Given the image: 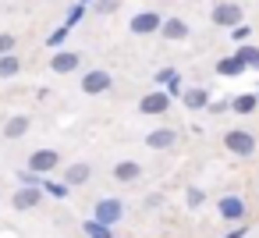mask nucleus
Here are the masks:
<instances>
[{"mask_svg":"<svg viewBox=\"0 0 259 238\" xmlns=\"http://www.w3.org/2000/svg\"><path fill=\"white\" fill-rule=\"evenodd\" d=\"M61 178H64V181H68V185H71V188H78V185H85V181H89V178H93V167H89V164H85V160H78V164H68V167H64V174H61Z\"/></svg>","mask_w":259,"mask_h":238,"instance_id":"obj_15","label":"nucleus"},{"mask_svg":"<svg viewBox=\"0 0 259 238\" xmlns=\"http://www.w3.org/2000/svg\"><path fill=\"white\" fill-rule=\"evenodd\" d=\"M146 146L149 149H170V146H178V132L174 128H153L146 135Z\"/></svg>","mask_w":259,"mask_h":238,"instance_id":"obj_14","label":"nucleus"},{"mask_svg":"<svg viewBox=\"0 0 259 238\" xmlns=\"http://www.w3.org/2000/svg\"><path fill=\"white\" fill-rule=\"evenodd\" d=\"M29 128H32V117L29 114H11L4 121V139H22Z\"/></svg>","mask_w":259,"mask_h":238,"instance_id":"obj_16","label":"nucleus"},{"mask_svg":"<svg viewBox=\"0 0 259 238\" xmlns=\"http://www.w3.org/2000/svg\"><path fill=\"white\" fill-rule=\"evenodd\" d=\"M174 75H178L174 68H160V71H156V86H167V82H170Z\"/></svg>","mask_w":259,"mask_h":238,"instance_id":"obj_32","label":"nucleus"},{"mask_svg":"<svg viewBox=\"0 0 259 238\" xmlns=\"http://www.w3.org/2000/svg\"><path fill=\"white\" fill-rule=\"evenodd\" d=\"M160 25H163L160 11H139V15H132V22H128L132 36H153V32H160Z\"/></svg>","mask_w":259,"mask_h":238,"instance_id":"obj_9","label":"nucleus"},{"mask_svg":"<svg viewBox=\"0 0 259 238\" xmlns=\"http://www.w3.org/2000/svg\"><path fill=\"white\" fill-rule=\"evenodd\" d=\"M167 93H170V100H178V96L185 93V86H181V75H174V78L167 82Z\"/></svg>","mask_w":259,"mask_h":238,"instance_id":"obj_30","label":"nucleus"},{"mask_svg":"<svg viewBox=\"0 0 259 238\" xmlns=\"http://www.w3.org/2000/svg\"><path fill=\"white\" fill-rule=\"evenodd\" d=\"M245 231H248V227H241V224H238V227H234V231H227L224 238H245Z\"/></svg>","mask_w":259,"mask_h":238,"instance_id":"obj_34","label":"nucleus"},{"mask_svg":"<svg viewBox=\"0 0 259 238\" xmlns=\"http://www.w3.org/2000/svg\"><path fill=\"white\" fill-rule=\"evenodd\" d=\"M241 18H245L241 4H231V0H217L213 11H209V22H213V25H220V29H234Z\"/></svg>","mask_w":259,"mask_h":238,"instance_id":"obj_1","label":"nucleus"},{"mask_svg":"<svg viewBox=\"0 0 259 238\" xmlns=\"http://www.w3.org/2000/svg\"><path fill=\"white\" fill-rule=\"evenodd\" d=\"M206 4H217V0H206Z\"/></svg>","mask_w":259,"mask_h":238,"instance_id":"obj_36","label":"nucleus"},{"mask_svg":"<svg viewBox=\"0 0 259 238\" xmlns=\"http://www.w3.org/2000/svg\"><path fill=\"white\" fill-rule=\"evenodd\" d=\"M18 185H43V174H36V171H18Z\"/></svg>","mask_w":259,"mask_h":238,"instance_id":"obj_29","label":"nucleus"},{"mask_svg":"<svg viewBox=\"0 0 259 238\" xmlns=\"http://www.w3.org/2000/svg\"><path fill=\"white\" fill-rule=\"evenodd\" d=\"M245 71V61H238V57H220L217 61V75H224V78H238Z\"/></svg>","mask_w":259,"mask_h":238,"instance_id":"obj_17","label":"nucleus"},{"mask_svg":"<svg viewBox=\"0 0 259 238\" xmlns=\"http://www.w3.org/2000/svg\"><path fill=\"white\" fill-rule=\"evenodd\" d=\"M82 231H85L89 238H114V231H110V224H103V220H96V217H89V220L82 224Z\"/></svg>","mask_w":259,"mask_h":238,"instance_id":"obj_20","label":"nucleus"},{"mask_svg":"<svg viewBox=\"0 0 259 238\" xmlns=\"http://www.w3.org/2000/svg\"><path fill=\"white\" fill-rule=\"evenodd\" d=\"M96 15H114L117 8H121V0H93V4H89Z\"/></svg>","mask_w":259,"mask_h":238,"instance_id":"obj_26","label":"nucleus"},{"mask_svg":"<svg viewBox=\"0 0 259 238\" xmlns=\"http://www.w3.org/2000/svg\"><path fill=\"white\" fill-rule=\"evenodd\" d=\"M43 185H18V192L11 195V206L18 210V213H25V210H36L39 203H43Z\"/></svg>","mask_w":259,"mask_h":238,"instance_id":"obj_7","label":"nucleus"},{"mask_svg":"<svg viewBox=\"0 0 259 238\" xmlns=\"http://www.w3.org/2000/svg\"><path fill=\"white\" fill-rule=\"evenodd\" d=\"M234 57L245 61V68H259V50H255V47H238Z\"/></svg>","mask_w":259,"mask_h":238,"instance_id":"obj_25","label":"nucleus"},{"mask_svg":"<svg viewBox=\"0 0 259 238\" xmlns=\"http://www.w3.org/2000/svg\"><path fill=\"white\" fill-rule=\"evenodd\" d=\"M43 192H47V195H54V199H64V195L71 192V185H68L64 178H61V181H54L50 174H43Z\"/></svg>","mask_w":259,"mask_h":238,"instance_id":"obj_19","label":"nucleus"},{"mask_svg":"<svg viewBox=\"0 0 259 238\" xmlns=\"http://www.w3.org/2000/svg\"><path fill=\"white\" fill-rule=\"evenodd\" d=\"M167 110H170V93L167 89H149L139 100V114H146V117H163Z\"/></svg>","mask_w":259,"mask_h":238,"instance_id":"obj_2","label":"nucleus"},{"mask_svg":"<svg viewBox=\"0 0 259 238\" xmlns=\"http://www.w3.org/2000/svg\"><path fill=\"white\" fill-rule=\"evenodd\" d=\"M255 107H259V96H252V93H245V96H234V100H231V110H234V114H252Z\"/></svg>","mask_w":259,"mask_h":238,"instance_id":"obj_21","label":"nucleus"},{"mask_svg":"<svg viewBox=\"0 0 259 238\" xmlns=\"http://www.w3.org/2000/svg\"><path fill=\"white\" fill-rule=\"evenodd\" d=\"M227 107H231V100H209V107H206V110H213V114H224Z\"/></svg>","mask_w":259,"mask_h":238,"instance_id":"obj_33","label":"nucleus"},{"mask_svg":"<svg viewBox=\"0 0 259 238\" xmlns=\"http://www.w3.org/2000/svg\"><path fill=\"white\" fill-rule=\"evenodd\" d=\"M82 4H93V0H82Z\"/></svg>","mask_w":259,"mask_h":238,"instance_id":"obj_35","label":"nucleus"},{"mask_svg":"<svg viewBox=\"0 0 259 238\" xmlns=\"http://www.w3.org/2000/svg\"><path fill=\"white\" fill-rule=\"evenodd\" d=\"M82 61H85V57H82L78 50H64V47H61V50H50V71H54V75H71V71L82 68Z\"/></svg>","mask_w":259,"mask_h":238,"instance_id":"obj_4","label":"nucleus"},{"mask_svg":"<svg viewBox=\"0 0 259 238\" xmlns=\"http://www.w3.org/2000/svg\"><path fill=\"white\" fill-rule=\"evenodd\" d=\"M85 15H89V4H82V0H78V4H71V8H68V15H64V25H71V29H75V25H78Z\"/></svg>","mask_w":259,"mask_h":238,"instance_id":"obj_23","label":"nucleus"},{"mask_svg":"<svg viewBox=\"0 0 259 238\" xmlns=\"http://www.w3.org/2000/svg\"><path fill=\"white\" fill-rule=\"evenodd\" d=\"M18 50V36L15 32H0V54H15Z\"/></svg>","mask_w":259,"mask_h":238,"instance_id":"obj_27","label":"nucleus"},{"mask_svg":"<svg viewBox=\"0 0 259 238\" xmlns=\"http://www.w3.org/2000/svg\"><path fill=\"white\" fill-rule=\"evenodd\" d=\"M255 96H259V93H255Z\"/></svg>","mask_w":259,"mask_h":238,"instance_id":"obj_37","label":"nucleus"},{"mask_svg":"<svg viewBox=\"0 0 259 238\" xmlns=\"http://www.w3.org/2000/svg\"><path fill=\"white\" fill-rule=\"evenodd\" d=\"M57 167H61V153H57V149L43 146V149H32V153H29V171H36V174H54Z\"/></svg>","mask_w":259,"mask_h":238,"instance_id":"obj_6","label":"nucleus"},{"mask_svg":"<svg viewBox=\"0 0 259 238\" xmlns=\"http://www.w3.org/2000/svg\"><path fill=\"white\" fill-rule=\"evenodd\" d=\"M22 75V57L18 54H0V78H15Z\"/></svg>","mask_w":259,"mask_h":238,"instance_id":"obj_18","label":"nucleus"},{"mask_svg":"<svg viewBox=\"0 0 259 238\" xmlns=\"http://www.w3.org/2000/svg\"><path fill=\"white\" fill-rule=\"evenodd\" d=\"M224 146H227L231 156H252V153H255V135L245 132V128H231V132L224 135Z\"/></svg>","mask_w":259,"mask_h":238,"instance_id":"obj_3","label":"nucleus"},{"mask_svg":"<svg viewBox=\"0 0 259 238\" xmlns=\"http://www.w3.org/2000/svg\"><path fill=\"white\" fill-rule=\"evenodd\" d=\"M110 178L121 181V185H135V181L142 178V164H139V160H117L114 171H110Z\"/></svg>","mask_w":259,"mask_h":238,"instance_id":"obj_11","label":"nucleus"},{"mask_svg":"<svg viewBox=\"0 0 259 238\" xmlns=\"http://www.w3.org/2000/svg\"><path fill=\"white\" fill-rule=\"evenodd\" d=\"M248 36H252V29H248L245 22H238V25L231 29V39H234V43H248Z\"/></svg>","mask_w":259,"mask_h":238,"instance_id":"obj_28","label":"nucleus"},{"mask_svg":"<svg viewBox=\"0 0 259 238\" xmlns=\"http://www.w3.org/2000/svg\"><path fill=\"white\" fill-rule=\"evenodd\" d=\"M188 22L185 18H163V25H160V36L163 39H170V43H181V39H188Z\"/></svg>","mask_w":259,"mask_h":238,"instance_id":"obj_13","label":"nucleus"},{"mask_svg":"<svg viewBox=\"0 0 259 238\" xmlns=\"http://www.w3.org/2000/svg\"><path fill=\"white\" fill-rule=\"evenodd\" d=\"M68 36H71V25H57V29L47 36V47H50V50H61V47L68 43Z\"/></svg>","mask_w":259,"mask_h":238,"instance_id":"obj_22","label":"nucleus"},{"mask_svg":"<svg viewBox=\"0 0 259 238\" xmlns=\"http://www.w3.org/2000/svg\"><path fill=\"white\" fill-rule=\"evenodd\" d=\"M142 206H146V210H160V206H163V195H160V192H149V195L142 199Z\"/></svg>","mask_w":259,"mask_h":238,"instance_id":"obj_31","label":"nucleus"},{"mask_svg":"<svg viewBox=\"0 0 259 238\" xmlns=\"http://www.w3.org/2000/svg\"><path fill=\"white\" fill-rule=\"evenodd\" d=\"M110 86H114V78H110L107 68H89V71L82 75V82H78V89H82L85 96H100V93H107Z\"/></svg>","mask_w":259,"mask_h":238,"instance_id":"obj_5","label":"nucleus"},{"mask_svg":"<svg viewBox=\"0 0 259 238\" xmlns=\"http://www.w3.org/2000/svg\"><path fill=\"white\" fill-rule=\"evenodd\" d=\"M93 217L114 227V224L124 217V203H121L117 195H103V199H96V210H93Z\"/></svg>","mask_w":259,"mask_h":238,"instance_id":"obj_8","label":"nucleus"},{"mask_svg":"<svg viewBox=\"0 0 259 238\" xmlns=\"http://www.w3.org/2000/svg\"><path fill=\"white\" fill-rule=\"evenodd\" d=\"M185 203H188V210H199V206L206 203V192H202L199 185H188V188H185Z\"/></svg>","mask_w":259,"mask_h":238,"instance_id":"obj_24","label":"nucleus"},{"mask_svg":"<svg viewBox=\"0 0 259 238\" xmlns=\"http://www.w3.org/2000/svg\"><path fill=\"white\" fill-rule=\"evenodd\" d=\"M209 100H213V96H209V89H206V86H188V89L181 93V103H185L188 110H206V107H209Z\"/></svg>","mask_w":259,"mask_h":238,"instance_id":"obj_12","label":"nucleus"},{"mask_svg":"<svg viewBox=\"0 0 259 238\" xmlns=\"http://www.w3.org/2000/svg\"><path fill=\"white\" fill-rule=\"evenodd\" d=\"M217 213H220L224 220L241 224V220H245V199H241V195H220V199H217Z\"/></svg>","mask_w":259,"mask_h":238,"instance_id":"obj_10","label":"nucleus"}]
</instances>
